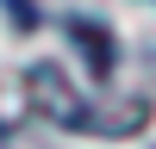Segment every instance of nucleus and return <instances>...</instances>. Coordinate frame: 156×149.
<instances>
[{
  "instance_id": "obj_1",
  "label": "nucleus",
  "mask_w": 156,
  "mask_h": 149,
  "mask_svg": "<svg viewBox=\"0 0 156 149\" xmlns=\"http://www.w3.org/2000/svg\"><path fill=\"white\" fill-rule=\"evenodd\" d=\"M25 93H31V106L44 112L50 124H62V131H131V124L100 118V112L87 106V99L75 93L69 81H62V68H56V62H31V74H25Z\"/></svg>"
},
{
  "instance_id": "obj_2",
  "label": "nucleus",
  "mask_w": 156,
  "mask_h": 149,
  "mask_svg": "<svg viewBox=\"0 0 156 149\" xmlns=\"http://www.w3.org/2000/svg\"><path fill=\"white\" fill-rule=\"evenodd\" d=\"M69 37H75V44H81V50H87V68H94V74H100V81H106V74H112V68H119V44H112V37H106V31H100V25H94V19H69Z\"/></svg>"
},
{
  "instance_id": "obj_3",
  "label": "nucleus",
  "mask_w": 156,
  "mask_h": 149,
  "mask_svg": "<svg viewBox=\"0 0 156 149\" xmlns=\"http://www.w3.org/2000/svg\"><path fill=\"white\" fill-rule=\"evenodd\" d=\"M6 6L19 12V19H12V25H19V31H31V25H37V19H31V0H6Z\"/></svg>"
}]
</instances>
